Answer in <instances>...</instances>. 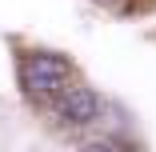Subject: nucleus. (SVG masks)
<instances>
[{"instance_id":"nucleus-1","label":"nucleus","mask_w":156,"mask_h":152,"mask_svg":"<svg viewBox=\"0 0 156 152\" xmlns=\"http://www.w3.org/2000/svg\"><path fill=\"white\" fill-rule=\"evenodd\" d=\"M72 72L76 64L60 52H44V48H32V52H20L16 60V76H20V88L32 104H48L56 100L64 88L72 84Z\"/></svg>"},{"instance_id":"nucleus-2","label":"nucleus","mask_w":156,"mask_h":152,"mask_svg":"<svg viewBox=\"0 0 156 152\" xmlns=\"http://www.w3.org/2000/svg\"><path fill=\"white\" fill-rule=\"evenodd\" d=\"M56 116H60V124H68V128L92 124V120L100 116V96L92 92L88 84H68L64 92L56 96Z\"/></svg>"},{"instance_id":"nucleus-3","label":"nucleus","mask_w":156,"mask_h":152,"mask_svg":"<svg viewBox=\"0 0 156 152\" xmlns=\"http://www.w3.org/2000/svg\"><path fill=\"white\" fill-rule=\"evenodd\" d=\"M76 152H120V144H116V140H88V144H80Z\"/></svg>"},{"instance_id":"nucleus-4","label":"nucleus","mask_w":156,"mask_h":152,"mask_svg":"<svg viewBox=\"0 0 156 152\" xmlns=\"http://www.w3.org/2000/svg\"><path fill=\"white\" fill-rule=\"evenodd\" d=\"M96 4H116V0H96Z\"/></svg>"}]
</instances>
